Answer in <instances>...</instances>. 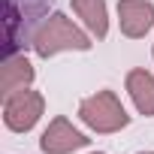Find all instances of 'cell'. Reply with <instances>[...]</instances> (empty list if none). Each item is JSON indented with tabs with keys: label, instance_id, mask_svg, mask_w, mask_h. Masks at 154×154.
Wrapping results in <instances>:
<instances>
[{
	"label": "cell",
	"instance_id": "cell-1",
	"mask_svg": "<svg viewBox=\"0 0 154 154\" xmlns=\"http://www.w3.org/2000/svg\"><path fill=\"white\" fill-rule=\"evenodd\" d=\"M33 51L39 57H54L60 51H91L94 48V36L88 30H82L79 24H72V18H66L63 12H48L45 21L36 27L33 39H30Z\"/></svg>",
	"mask_w": 154,
	"mask_h": 154
},
{
	"label": "cell",
	"instance_id": "cell-2",
	"mask_svg": "<svg viewBox=\"0 0 154 154\" xmlns=\"http://www.w3.org/2000/svg\"><path fill=\"white\" fill-rule=\"evenodd\" d=\"M79 121L88 130L106 136V133L124 130L130 124V115H127L124 103L118 100V94L109 91V88H103V91H97V94H91V97H85L79 103Z\"/></svg>",
	"mask_w": 154,
	"mask_h": 154
},
{
	"label": "cell",
	"instance_id": "cell-3",
	"mask_svg": "<svg viewBox=\"0 0 154 154\" xmlns=\"http://www.w3.org/2000/svg\"><path fill=\"white\" fill-rule=\"evenodd\" d=\"M45 112V97L33 88L3 97V124L12 133H30Z\"/></svg>",
	"mask_w": 154,
	"mask_h": 154
},
{
	"label": "cell",
	"instance_id": "cell-4",
	"mask_svg": "<svg viewBox=\"0 0 154 154\" xmlns=\"http://www.w3.org/2000/svg\"><path fill=\"white\" fill-rule=\"evenodd\" d=\"M88 145H91V139L82 130H75L69 124V118H63V115L51 118L48 127L39 136V151L42 154H72V151H82Z\"/></svg>",
	"mask_w": 154,
	"mask_h": 154
},
{
	"label": "cell",
	"instance_id": "cell-5",
	"mask_svg": "<svg viewBox=\"0 0 154 154\" xmlns=\"http://www.w3.org/2000/svg\"><path fill=\"white\" fill-rule=\"evenodd\" d=\"M118 27L127 39H142L154 27L151 0H118Z\"/></svg>",
	"mask_w": 154,
	"mask_h": 154
},
{
	"label": "cell",
	"instance_id": "cell-6",
	"mask_svg": "<svg viewBox=\"0 0 154 154\" xmlns=\"http://www.w3.org/2000/svg\"><path fill=\"white\" fill-rule=\"evenodd\" d=\"M124 88H127L136 112L145 118H154V72H148L142 66L130 69L127 79H124Z\"/></svg>",
	"mask_w": 154,
	"mask_h": 154
},
{
	"label": "cell",
	"instance_id": "cell-7",
	"mask_svg": "<svg viewBox=\"0 0 154 154\" xmlns=\"http://www.w3.org/2000/svg\"><path fill=\"white\" fill-rule=\"evenodd\" d=\"M72 12L82 18L85 30L94 39H106V33H109V9H106V0H72Z\"/></svg>",
	"mask_w": 154,
	"mask_h": 154
},
{
	"label": "cell",
	"instance_id": "cell-8",
	"mask_svg": "<svg viewBox=\"0 0 154 154\" xmlns=\"http://www.w3.org/2000/svg\"><path fill=\"white\" fill-rule=\"evenodd\" d=\"M36 79V69L33 63L24 57V54H9L6 63H3V97L9 94H18L24 88H30Z\"/></svg>",
	"mask_w": 154,
	"mask_h": 154
},
{
	"label": "cell",
	"instance_id": "cell-9",
	"mask_svg": "<svg viewBox=\"0 0 154 154\" xmlns=\"http://www.w3.org/2000/svg\"><path fill=\"white\" fill-rule=\"evenodd\" d=\"M139 154H154V151H139Z\"/></svg>",
	"mask_w": 154,
	"mask_h": 154
},
{
	"label": "cell",
	"instance_id": "cell-10",
	"mask_svg": "<svg viewBox=\"0 0 154 154\" xmlns=\"http://www.w3.org/2000/svg\"><path fill=\"white\" fill-rule=\"evenodd\" d=\"M91 154H103V151H91Z\"/></svg>",
	"mask_w": 154,
	"mask_h": 154
},
{
	"label": "cell",
	"instance_id": "cell-11",
	"mask_svg": "<svg viewBox=\"0 0 154 154\" xmlns=\"http://www.w3.org/2000/svg\"><path fill=\"white\" fill-rule=\"evenodd\" d=\"M151 54H154V48H151Z\"/></svg>",
	"mask_w": 154,
	"mask_h": 154
}]
</instances>
